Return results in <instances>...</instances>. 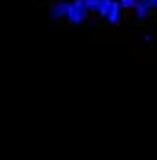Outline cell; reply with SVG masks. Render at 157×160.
Wrapping results in <instances>:
<instances>
[{
    "label": "cell",
    "instance_id": "obj_1",
    "mask_svg": "<svg viewBox=\"0 0 157 160\" xmlns=\"http://www.w3.org/2000/svg\"><path fill=\"white\" fill-rule=\"evenodd\" d=\"M64 19L69 22V24H83L86 19H88V10H86L83 5V0H69L67 2V14H64Z\"/></svg>",
    "mask_w": 157,
    "mask_h": 160
},
{
    "label": "cell",
    "instance_id": "obj_2",
    "mask_svg": "<svg viewBox=\"0 0 157 160\" xmlns=\"http://www.w3.org/2000/svg\"><path fill=\"white\" fill-rule=\"evenodd\" d=\"M105 19L110 22V24H114V27L121 22V7H119L117 0H112V5H110V10H107V14H105Z\"/></svg>",
    "mask_w": 157,
    "mask_h": 160
},
{
    "label": "cell",
    "instance_id": "obj_3",
    "mask_svg": "<svg viewBox=\"0 0 157 160\" xmlns=\"http://www.w3.org/2000/svg\"><path fill=\"white\" fill-rule=\"evenodd\" d=\"M64 14H67V2L64 0H57V2L50 5V17L52 19H64Z\"/></svg>",
    "mask_w": 157,
    "mask_h": 160
},
{
    "label": "cell",
    "instance_id": "obj_4",
    "mask_svg": "<svg viewBox=\"0 0 157 160\" xmlns=\"http://www.w3.org/2000/svg\"><path fill=\"white\" fill-rule=\"evenodd\" d=\"M133 10H136V17H138V19H145V17L150 14V10H152V7L148 5V0H136Z\"/></svg>",
    "mask_w": 157,
    "mask_h": 160
},
{
    "label": "cell",
    "instance_id": "obj_5",
    "mask_svg": "<svg viewBox=\"0 0 157 160\" xmlns=\"http://www.w3.org/2000/svg\"><path fill=\"white\" fill-rule=\"evenodd\" d=\"M110 5H112V0H100V2H98V10H95V12H98L100 17H105V14H107V10H110Z\"/></svg>",
    "mask_w": 157,
    "mask_h": 160
},
{
    "label": "cell",
    "instance_id": "obj_6",
    "mask_svg": "<svg viewBox=\"0 0 157 160\" xmlns=\"http://www.w3.org/2000/svg\"><path fill=\"white\" fill-rule=\"evenodd\" d=\"M98 2H100V0H83V5H86L88 12H95V10H98Z\"/></svg>",
    "mask_w": 157,
    "mask_h": 160
},
{
    "label": "cell",
    "instance_id": "obj_7",
    "mask_svg": "<svg viewBox=\"0 0 157 160\" xmlns=\"http://www.w3.org/2000/svg\"><path fill=\"white\" fill-rule=\"evenodd\" d=\"M117 2H119L121 10H124V7H131V10H133V5H136V0H117Z\"/></svg>",
    "mask_w": 157,
    "mask_h": 160
},
{
    "label": "cell",
    "instance_id": "obj_8",
    "mask_svg": "<svg viewBox=\"0 0 157 160\" xmlns=\"http://www.w3.org/2000/svg\"><path fill=\"white\" fill-rule=\"evenodd\" d=\"M148 5H150V7H155V10H157V0H148Z\"/></svg>",
    "mask_w": 157,
    "mask_h": 160
}]
</instances>
